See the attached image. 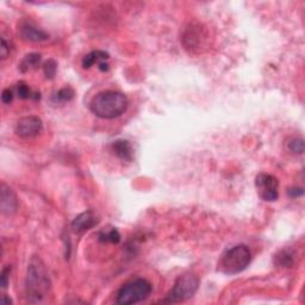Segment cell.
<instances>
[{
  "label": "cell",
  "instance_id": "obj_12",
  "mask_svg": "<svg viewBox=\"0 0 305 305\" xmlns=\"http://www.w3.org/2000/svg\"><path fill=\"white\" fill-rule=\"evenodd\" d=\"M112 152L116 154L121 160L123 161H131L134 158V149L129 141L127 140H118L112 143L111 145Z\"/></svg>",
  "mask_w": 305,
  "mask_h": 305
},
{
  "label": "cell",
  "instance_id": "obj_15",
  "mask_svg": "<svg viewBox=\"0 0 305 305\" xmlns=\"http://www.w3.org/2000/svg\"><path fill=\"white\" fill-rule=\"evenodd\" d=\"M99 241L104 243H118L121 241V235L116 228L105 229L99 234Z\"/></svg>",
  "mask_w": 305,
  "mask_h": 305
},
{
  "label": "cell",
  "instance_id": "obj_25",
  "mask_svg": "<svg viewBox=\"0 0 305 305\" xmlns=\"http://www.w3.org/2000/svg\"><path fill=\"white\" fill-rule=\"evenodd\" d=\"M99 68H100V70H103V72H106L109 69V64H105V62H101V64H99Z\"/></svg>",
  "mask_w": 305,
  "mask_h": 305
},
{
  "label": "cell",
  "instance_id": "obj_6",
  "mask_svg": "<svg viewBox=\"0 0 305 305\" xmlns=\"http://www.w3.org/2000/svg\"><path fill=\"white\" fill-rule=\"evenodd\" d=\"M210 36L203 24H190L182 35V44L192 53H202L208 49Z\"/></svg>",
  "mask_w": 305,
  "mask_h": 305
},
{
  "label": "cell",
  "instance_id": "obj_18",
  "mask_svg": "<svg viewBox=\"0 0 305 305\" xmlns=\"http://www.w3.org/2000/svg\"><path fill=\"white\" fill-rule=\"evenodd\" d=\"M289 149L294 154L304 153V141L303 139H293L289 142Z\"/></svg>",
  "mask_w": 305,
  "mask_h": 305
},
{
  "label": "cell",
  "instance_id": "obj_8",
  "mask_svg": "<svg viewBox=\"0 0 305 305\" xmlns=\"http://www.w3.org/2000/svg\"><path fill=\"white\" fill-rule=\"evenodd\" d=\"M43 129V123L38 117L29 116L23 117L16 124V132L23 139H29L38 135Z\"/></svg>",
  "mask_w": 305,
  "mask_h": 305
},
{
  "label": "cell",
  "instance_id": "obj_24",
  "mask_svg": "<svg viewBox=\"0 0 305 305\" xmlns=\"http://www.w3.org/2000/svg\"><path fill=\"white\" fill-rule=\"evenodd\" d=\"M9 46H7L6 41H5V38H1V59H6L7 55H9Z\"/></svg>",
  "mask_w": 305,
  "mask_h": 305
},
{
  "label": "cell",
  "instance_id": "obj_22",
  "mask_svg": "<svg viewBox=\"0 0 305 305\" xmlns=\"http://www.w3.org/2000/svg\"><path fill=\"white\" fill-rule=\"evenodd\" d=\"M1 99H2V103L10 104L12 101V99H14V92H12L10 88H6V90L2 91Z\"/></svg>",
  "mask_w": 305,
  "mask_h": 305
},
{
  "label": "cell",
  "instance_id": "obj_5",
  "mask_svg": "<svg viewBox=\"0 0 305 305\" xmlns=\"http://www.w3.org/2000/svg\"><path fill=\"white\" fill-rule=\"evenodd\" d=\"M199 279L193 273H185L176 280L172 290L168 292L163 303H181L192 298L198 290Z\"/></svg>",
  "mask_w": 305,
  "mask_h": 305
},
{
  "label": "cell",
  "instance_id": "obj_10",
  "mask_svg": "<svg viewBox=\"0 0 305 305\" xmlns=\"http://www.w3.org/2000/svg\"><path fill=\"white\" fill-rule=\"evenodd\" d=\"M97 224V218L93 215L92 211H86V212L80 213L77 218L72 222V230L75 234H82L85 231L90 230L91 228Z\"/></svg>",
  "mask_w": 305,
  "mask_h": 305
},
{
  "label": "cell",
  "instance_id": "obj_20",
  "mask_svg": "<svg viewBox=\"0 0 305 305\" xmlns=\"http://www.w3.org/2000/svg\"><path fill=\"white\" fill-rule=\"evenodd\" d=\"M17 92H18V97H19L20 99L31 98V91H30V88L25 85V83H23V82L18 83Z\"/></svg>",
  "mask_w": 305,
  "mask_h": 305
},
{
  "label": "cell",
  "instance_id": "obj_13",
  "mask_svg": "<svg viewBox=\"0 0 305 305\" xmlns=\"http://www.w3.org/2000/svg\"><path fill=\"white\" fill-rule=\"evenodd\" d=\"M109 59V54L105 51L101 50H96L92 53L87 54L82 60V67L83 68H91L92 66H95L96 64H101V62H105Z\"/></svg>",
  "mask_w": 305,
  "mask_h": 305
},
{
  "label": "cell",
  "instance_id": "obj_17",
  "mask_svg": "<svg viewBox=\"0 0 305 305\" xmlns=\"http://www.w3.org/2000/svg\"><path fill=\"white\" fill-rule=\"evenodd\" d=\"M44 70V75L47 77V79H53L56 74V70H57V64L54 60H48V61L44 64L43 67Z\"/></svg>",
  "mask_w": 305,
  "mask_h": 305
},
{
  "label": "cell",
  "instance_id": "obj_19",
  "mask_svg": "<svg viewBox=\"0 0 305 305\" xmlns=\"http://www.w3.org/2000/svg\"><path fill=\"white\" fill-rule=\"evenodd\" d=\"M74 97V92H73L72 88L66 87V88H62L57 92L56 95V100L59 101H68Z\"/></svg>",
  "mask_w": 305,
  "mask_h": 305
},
{
  "label": "cell",
  "instance_id": "obj_26",
  "mask_svg": "<svg viewBox=\"0 0 305 305\" xmlns=\"http://www.w3.org/2000/svg\"><path fill=\"white\" fill-rule=\"evenodd\" d=\"M1 301H2V303H5V304H11V303H12L11 299L7 298L6 296H2V297H1Z\"/></svg>",
  "mask_w": 305,
  "mask_h": 305
},
{
  "label": "cell",
  "instance_id": "obj_16",
  "mask_svg": "<svg viewBox=\"0 0 305 305\" xmlns=\"http://www.w3.org/2000/svg\"><path fill=\"white\" fill-rule=\"evenodd\" d=\"M40 62H41L40 54H36V53L29 54V55H27L24 57V59H23L19 68H20V70H22V72H28V70L38 67Z\"/></svg>",
  "mask_w": 305,
  "mask_h": 305
},
{
  "label": "cell",
  "instance_id": "obj_11",
  "mask_svg": "<svg viewBox=\"0 0 305 305\" xmlns=\"http://www.w3.org/2000/svg\"><path fill=\"white\" fill-rule=\"evenodd\" d=\"M19 35L23 40L29 41V42H35V43L36 42H43V41L48 40V37H49L48 33L44 32L43 30L33 27V25H31V24H28V23L20 25Z\"/></svg>",
  "mask_w": 305,
  "mask_h": 305
},
{
  "label": "cell",
  "instance_id": "obj_23",
  "mask_svg": "<svg viewBox=\"0 0 305 305\" xmlns=\"http://www.w3.org/2000/svg\"><path fill=\"white\" fill-rule=\"evenodd\" d=\"M303 193H304L303 189H301V187H293V189L289 190V194H290V197H292V198L302 197Z\"/></svg>",
  "mask_w": 305,
  "mask_h": 305
},
{
  "label": "cell",
  "instance_id": "obj_4",
  "mask_svg": "<svg viewBox=\"0 0 305 305\" xmlns=\"http://www.w3.org/2000/svg\"><path fill=\"white\" fill-rule=\"evenodd\" d=\"M153 291L152 284L143 278L128 281L119 289L116 302L121 305L136 304L145 301Z\"/></svg>",
  "mask_w": 305,
  "mask_h": 305
},
{
  "label": "cell",
  "instance_id": "obj_1",
  "mask_svg": "<svg viewBox=\"0 0 305 305\" xmlns=\"http://www.w3.org/2000/svg\"><path fill=\"white\" fill-rule=\"evenodd\" d=\"M51 283L48 271L40 257H32L28 265L25 278V294L27 301L32 304L44 303L50 292Z\"/></svg>",
  "mask_w": 305,
  "mask_h": 305
},
{
  "label": "cell",
  "instance_id": "obj_21",
  "mask_svg": "<svg viewBox=\"0 0 305 305\" xmlns=\"http://www.w3.org/2000/svg\"><path fill=\"white\" fill-rule=\"evenodd\" d=\"M10 272H11V268L10 266H7L6 268H4L1 272V288L2 289H6L7 288V284H9V277H10Z\"/></svg>",
  "mask_w": 305,
  "mask_h": 305
},
{
  "label": "cell",
  "instance_id": "obj_2",
  "mask_svg": "<svg viewBox=\"0 0 305 305\" xmlns=\"http://www.w3.org/2000/svg\"><path fill=\"white\" fill-rule=\"evenodd\" d=\"M90 108L99 118L113 119L127 111L128 98L117 91H104L92 99Z\"/></svg>",
  "mask_w": 305,
  "mask_h": 305
},
{
  "label": "cell",
  "instance_id": "obj_7",
  "mask_svg": "<svg viewBox=\"0 0 305 305\" xmlns=\"http://www.w3.org/2000/svg\"><path fill=\"white\" fill-rule=\"evenodd\" d=\"M257 193L265 202H275L279 197V181L275 177L260 173L255 179Z\"/></svg>",
  "mask_w": 305,
  "mask_h": 305
},
{
  "label": "cell",
  "instance_id": "obj_14",
  "mask_svg": "<svg viewBox=\"0 0 305 305\" xmlns=\"http://www.w3.org/2000/svg\"><path fill=\"white\" fill-rule=\"evenodd\" d=\"M275 264H278L280 267H292L294 264V253L291 250H281L275 257Z\"/></svg>",
  "mask_w": 305,
  "mask_h": 305
},
{
  "label": "cell",
  "instance_id": "obj_3",
  "mask_svg": "<svg viewBox=\"0 0 305 305\" xmlns=\"http://www.w3.org/2000/svg\"><path fill=\"white\" fill-rule=\"evenodd\" d=\"M250 261H252V253L248 247L239 244L226 250L221 259L218 270L224 274H239L248 267Z\"/></svg>",
  "mask_w": 305,
  "mask_h": 305
},
{
  "label": "cell",
  "instance_id": "obj_9",
  "mask_svg": "<svg viewBox=\"0 0 305 305\" xmlns=\"http://www.w3.org/2000/svg\"><path fill=\"white\" fill-rule=\"evenodd\" d=\"M1 212L4 215H12L18 208V200L12 189L2 182L1 184V200H0Z\"/></svg>",
  "mask_w": 305,
  "mask_h": 305
}]
</instances>
